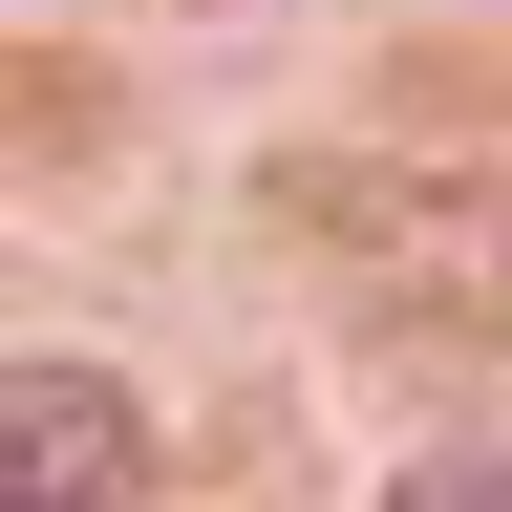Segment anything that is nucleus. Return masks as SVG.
I'll list each match as a JSON object with an SVG mask.
<instances>
[{
  "label": "nucleus",
  "mask_w": 512,
  "mask_h": 512,
  "mask_svg": "<svg viewBox=\"0 0 512 512\" xmlns=\"http://www.w3.org/2000/svg\"><path fill=\"white\" fill-rule=\"evenodd\" d=\"M150 491V406L107 363H0V512H128Z\"/></svg>",
  "instance_id": "f257e3e1"
},
{
  "label": "nucleus",
  "mask_w": 512,
  "mask_h": 512,
  "mask_svg": "<svg viewBox=\"0 0 512 512\" xmlns=\"http://www.w3.org/2000/svg\"><path fill=\"white\" fill-rule=\"evenodd\" d=\"M384 512H512V470H491V448H448V470H406Z\"/></svg>",
  "instance_id": "f03ea898"
}]
</instances>
